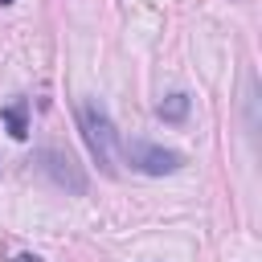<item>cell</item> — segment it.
Listing matches in <instances>:
<instances>
[{
	"mask_svg": "<svg viewBox=\"0 0 262 262\" xmlns=\"http://www.w3.org/2000/svg\"><path fill=\"white\" fill-rule=\"evenodd\" d=\"M0 119L8 123V135H12V139H29V102H25V98H12V102L0 111Z\"/></svg>",
	"mask_w": 262,
	"mask_h": 262,
	"instance_id": "cell-3",
	"label": "cell"
},
{
	"mask_svg": "<svg viewBox=\"0 0 262 262\" xmlns=\"http://www.w3.org/2000/svg\"><path fill=\"white\" fill-rule=\"evenodd\" d=\"M78 119H82V135H86V143H90V156L102 164L106 176H115V143H119V135H115V123H111L106 106H102L98 98H90V102L78 111Z\"/></svg>",
	"mask_w": 262,
	"mask_h": 262,
	"instance_id": "cell-1",
	"label": "cell"
},
{
	"mask_svg": "<svg viewBox=\"0 0 262 262\" xmlns=\"http://www.w3.org/2000/svg\"><path fill=\"white\" fill-rule=\"evenodd\" d=\"M156 115H160L164 123H184V119H188V94H168V98L156 106Z\"/></svg>",
	"mask_w": 262,
	"mask_h": 262,
	"instance_id": "cell-4",
	"label": "cell"
},
{
	"mask_svg": "<svg viewBox=\"0 0 262 262\" xmlns=\"http://www.w3.org/2000/svg\"><path fill=\"white\" fill-rule=\"evenodd\" d=\"M0 4H12V0H0Z\"/></svg>",
	"mask_w": 262,
	"mask_h": 262,
	"instance_id": "cell-6",
	"label": "cell"
},
{
	"mask_svg": "<svg viewBox=\"0 0 262 262\" xmlns=\"http://www.w3.org/2000/svg\"><path fill=\"white\" fill-rule=\"evenodd\" d=\"M131 168H139L143 176H168V172H180L184 168V156L172 151V147H160V143H147V139H127L123 143Z\"/></svg>",
	"mask_w": 262,
	"mask_h": 262,
	"instance_id": "cell-2",
	"label": "cell"
},
{
	"mask_svg": "<svg viewBox=\"0 0 262 262\" xmlns=\"http://www.w3.org/2000/svg\"><path fill=\"white\" fill-rule=\"evenodd\" d=\"M16 262H41V258H37V254H20Z\"/></svg>",
	"mask_w": 262,
	"mask_h": 262,
	"instance_id": "cell-5",
	"label": "cell"
}]
</instances>
